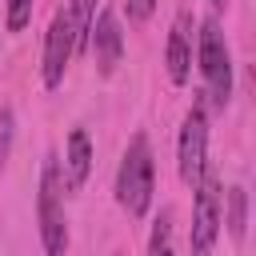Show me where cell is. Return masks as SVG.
<instances>
[{
  "label": "cell",
  "mask_w": 256,
  "mask_h": 256,
  "mask_svg": "<svg viewBox=\"0 0 256 256\" xmlns=\"http://www.w3.org/2000/svg\"><path fill=\"white\" fill-rule=\"evenodd\" d=\"M152 196H156V156H152L148 136L136 132L120 156V168H116V204L132 220H140L152 208Z\"/></svg>",
  "instance_id": "obj_1"
},
{
  "label": "cell",
  "mask_w": 256,
  "mask_h": 256,
  "mask_svg": "<svg viewBox=\"0 0 256 256\" xmlns=\"http://www.w3.org/2000/svg\"><path fill=\"white\" fill-rule=\"evenodd\" d=\"M196 68L204 76V96L212 108H224L232 100V48L224 40V28L216 16H204L196 24Z\"/></svg>",
  "instance_id": "obj_2"
},
{
  "label": "cell",
  "mask_w": 256,
  "mask_h": 256,
  "mask_svg": "<svg viewBox=\"0 0 256 256\" xmlns=\"http://www.w3.org/2000/svg\"><path fill=\"white\" fill-rule=\"evenodd\" d=\"M36 224H40V244L48 256L68 252V220H64V176L56 152L44 156L40 168V192H36Z\"/></svg>",
  "instance_id": "obj_3"
},
{
  "label": "cell",
  "mask_w": 256,
  "mask_h": 256,
  "mask_svg": "<svg viewBox=\"0 0 256 256\" xmlns=\"http://www.w3.org/2000/svg\"><path fill=\"white\" fill-rule=\"evenodd\" d=\"M192 232H188V252L192 256H212L216 240H220V208H224V188H220V172L212 168V160L200 168L196 184H192Z\"/></svg>",
  "instance_id": "obj_4"
},
{
  "label": "cell",
  "mask_w": 256,
  "mask_h": 256,
  "mask_svg": "<svg viewBox=\"0 0 256 256\" xmlns=\"http://www.w3.org/2000/svg\"><path fill=\"white\" fill-rule=\"evenodd\" d=\"M204 164H208V112H204V100H192L180 124V140H176V172L192 188Z\"/></svg>",
  "instance_id": "obj_5"
},
{
  "label": "cell",
  "mask_w": 256,
  "mask_h": 256,
  "mask_svg": "<svg viewBox=\"0 0 256 256\" xmlns=\"http://www.w3.org/2000/svg\"><path fill=\"white\" fill-rule=\"evenodd\" d=\"M76 56V36H72V24H68V12L60 8L48 24V36H44V60H40V80L44 88H60L64 84V72Z\"/></svg>",
  "instance_id": "obj_6"
},
{
  "label": "cell",
  "mask_w": 256,
  "mask_h": 256,
  "mask_svg": "<svg viewBox=\"0 0 256 256\" xmlns=\"http://www.w3.org/2000/svg\"><path fill=\"white\" fill-rule=\"evenodd\" d=\"M192 56H196V20L188 8L176 12L172 28H168V48H164V64H168V80L180 88L192 76Z\"/></svg>",
  "instance_id": "obj_7"
},
{
  "label": "cell",
  "mask_w": 256,
  "mask_h": 256,
  "mask_svg": "<svg viewBox=\"0 0 256 256\" xmlns=\"http://www.w3.org/2000/svg\"><path fill=\"white\" fill-rule=\"evenodd\" d=\"M88 44H92V56H96L100 76H112L124 64V32H120V20L108 8H96V20L88 28Z\"/></svg>",
  "instance_id": "obj_8"
},
{
  "label": "cell",
  "mask_w": 256,
  "mask_h": 256,
  "mask_svg": "<svg viewBox=\"0 0 256 256\" xmlns=\"http://www.w3.org/2000/svg\"><path fill=\"white\" fill-rule=\"evenodd\" d=\"M88 172H92V140H88L84 128H72L68 132V144H64V164H60L64 188L68 192H80L88 184Z\"/></svg>",
  "instance_id": "obj_9"
},
{
  "label": "cell",
  "mask_w": 256,
  "mask_h": 256,
  "mask_svg": "<svg viewBox=\"0 0 256 256\" xmlns=\"http://www.w3.org/2000/svg\"><path fill=\"white\" fill-rule=\"evenodd\" d=\"M220 224H228V236L240 244L248 232V192L240 184H232L224 192V208H220Z\"/></svg>",
  "instance_id": "obj_10"
},
{
  "label": "cell",
  "mask_w": 256,
  "mask_h": 256,
  "mask_svg": "<svg viewBox=\"0 0 256 256\" xmlns=\"http://www.w3.org/2000/svg\"><path fill=\"white\" fill-rule=\"evenodd\" d=\"M68 24H72V36H76V52L88 48V28L96 20V0H68Z\"/></svg>",
  "instance_id": "obj_11"
},
{
  "label": "cell",
  "mask_w": 256,
  "mask_h": 256,
  "mask_svg": "<svg viewBox=\"0 0 256 256\" xmlns=\"http://www.w3.org/2000/svg\"><path fill=\"white\" fill-rule=\"evenodd\" d=\"M144 256H176L172 248V208H164L152 224V236H148V252Z\"/></svg>",
  "instance_id": "obj_12"
},
{
  "label": "cell",
  "mask_w": 256,
  "mask_h": 256,
  "mask_svg": "<svg viewBox=\"0 0 256 256\" xmlns=\"http://www.w3.org/2000/svg\"><path fill=\"white\" fill-rule=\"evenodd\" d=\"M32 8H36V0H8L4 4V28L8 32H24L32 24Z\"/></svg>",
  "instance_id": "obj_13"
},
{
  "label": "cell",
  "mask_w": 256,
  "mask_h": 256,
  "mask_svg": "<svg viewBox=\"0 0 256 256\" xmlns=\"http://www.w3.org/2000/svg\"><path fill=\"white\" fill-rule=\"evenodd\" d=\"M12 152V108H0V168Z\"/></svg>",
  "instance_id": "obj_14"
},
{
  "label": "cell",
  "mask_w": 256,
  "mask_h": 256,
  "mask_svg": "<svg viewBox=\"0 0 256 256\" xmlns=\"http://www.w3.org/2000/svg\"><path fill=\"white\" fill-rule=\"evenodd\" d=\"M124 12H128V20H132V24H144V20H152L156 0H124Z\"/></svg>",
  "instance_id": "obj_15"
},
{
  "label": "cell",
  "mask_w": 256,
  "mask_h": 256,
  "mask_svg": "<svg viewBox=\"0 0 256 256\" xmlns=\"http://www.w3.org/2000/svg\"><path fill=\"white\" fill-rule=\"evenodd\" d=\"M208 4H212V12H224L228 8V0H208Z\"/></svg>",
  "instance_id": "obj_16"
}]
</instances>
